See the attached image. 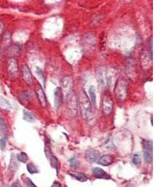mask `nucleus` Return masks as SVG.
<instances>
[{
    "instance_id": "nucleus-1",
    "label": "nucleus",
    "mask_w": 166,
    "mask_h": 187,
    "mask_svg": "<svg viewBox=\"0 0 166 187\" xmlns=\"http://www.w3.org/2000/svg\"><path fill=\"white\" fill-rule=\"evenodd\" d=\"M78 103L81 116L84 119H88L92 112V105L90 101L84 90H80L78 96Z\"/></svg>"
},
{
    "instance_id": "nucleus-2",
    "label": "nucleus",
    "mask_w": 166,
    "mask_h": 187,
    "mask_svg": "<svg viewBox=\"0 0 166 187\" xmlns=\"http://www.w3.org/2000/svg\"><path fill=\"white\" fill-rule=\"evenodd\" d=\"M115 93L118 98L120 100H124L127 97L128 83L124 79L120 78L115 86Z\"/></svg>"
},
{
    "instance_id": "nucleus-3",
    "label": "nucleus",
    "mask_w": 166,
    "mask_h": 187,
    "mask_svg": "<svg viewBox=\"0 0 166 187\" xmlns=\"http://www.w3.org/2000/svg\"><path fill=\"white\" fill-rule=\"evenodd\" d=\"M73 81L71 77L67 76L65 77L61 81V90L63 95L67 96L73 92Z\"/></svg>"
},
{
    "instance_id": "nucleus-4",
    "label": "nucleus",
    "mask_w": 166,
    "mask_h": 187,
    "mask_svg": "<svg viewBox=\"0 0 166 187\" xmlns=\"http://www.w3.org/2000/svg\"><path fill=\"white\" fill-rule=\"evenodd\" d=\"M142 145L144 162L146 163H151L152 162V141L143 140Z\"/></svg>"
},
{
    "instance_id": "nucleus-5",
    "label": "nucleus",
    "mask_w": 166,
    "mask_h": 187,
    "mask_svg": "<svg viewBox=\"0 0 166 187\" xmlns=\"http://www.w3.org/2000/svg\"><path fill=\"white\" fill-rule=\"evenodd\" d=\"M67 107L69 112L75 116L77 114V102L75 94L72 92L67 97Z\"/></svg>"
},
{
    "instance_id": "nucleus-6",
    "label": "nucleus",
    "mask_w": 166,
    "mask_h": 187,
    "mask_svg": "<svg viewBox=\"0 0 166 187\" xmlns=\"http://www.w3.org/2000/svg\"><path fill=\"white\" fill-rule=\"evenodd\" d=\"M103 111L106 115H109L111 113L113 109V102L109 96H105L102 101Z\"/></svg>"
},
{
    "instance_id": "nucleus-7",
    "label": "nucleus",
    "mask_w": 166,
    "mask_h": 187,
    "mask_svg": "<svg viewBox=\"0 0 166 187\" xmlns=\"http://www.w3.org/2000/svg\"><path fill=\"white\" fill-rule=\"evenodd\" d=\"M8 72L10 75L15 77L18 74V65L16 59L14 58H11L8 61L7 64Z\"/></svg>"
},
{
    "instance_id": "nucleus-8",
    "label": "nucleus",
    "mask_w": 166,
    "mask_h": 187,
    "mask_svg": "<svg viewBox=\"0 0 166 187\" xmlns=\"http://www.w3.org/2000/svg\"><path fill=\"white\" fill-rule=\"evenodd\" d=\"M35 92L37 96V98L40 103V104H41V106L44 107H46L47 106V99H46V96L45 93L41 87V85H38L35 89Z\"/></svg>"
},
{
    "instance_id": "nucleus-9",
    "label": "nucleus",
    "mask_w": 166,
    "mask_h": 187,
    "mask_svg": "<svg viewBox=\"0 0 166 187\" xmlns=\"http://www.w3.org/2000/svg\"><path fill=\"white\" fill-rule=\"evenodd\" d=\"M100 156V152L95 149H89L85 153V158L90 163L97 162L99 159Z\"/></svg>"
},
{
    "instance_id": "nucleus-10",
    "label": "nucleus",
    "mask_w": 166,
    "mask_h": 187,
    "mask_svg": "<svg viewBox=\"0 0 166 187\" xmlns=\"http://www.w3.org/2000/svg\"><path fill=\"white\" fill-rule=\"evenodd\" d=\"M23 78L26 84L30 85L33 83V77L28 65H24L23 69Z\"/></svg>"
},
{
    "instance_id": "nucleus-11",
    "label": "nucleus",
    "mask_w": 166,
    "mask_h": 187,
    "mask_svg": "<svg viewBox=\"0 0 166 187\" xmlns=\"http://www.w3.org/2000/svg\"><path fill=\"white\" fill-rule=\"evenodd\" d=\"M62 96H63V94L62 92V90L60 87H57L55 89V93H54V104H55V107L56 109V111H57L62 103Z\"/></svg>"
},
{
    "instance_id": "nucleus-12",
    "label": "nucleus",
    "mask_w": 166,
    "mask_h": 187,
    "mask_svg": "<svg viewBox=\"0 0 166 187\" xmlns=\"http://www.w3.org/2000/svg\"><path fill=\"white\" fill-rule=\"evenodd\" d=\"M92 173L94 176L97 178H103V179H110V176L105 172L103 169L96 167L92 169Z\"/></svg>"
},
{
    "instance_id": "nucleus-13",
    "label": "nucleus",
    "mask_w": 166,
    "mask_h": 187,
    "mask_svg": "<svg viewBox=\"0 0 166 187\" xmlns=\"http://www.w3.org/2000/svg\"><path fill=\"white\" fill-rule=\"evenodd\" d=\"M113 162V158L109 155H105L99 158L98 163L103 166H109Z\"/></svg>"
},
{
    "instance_id": "nucleus-14",
    "label": "nucleus",
    "mask_w": 166,
    "mask_h": 187,
    "mask_svg": "<svg viewBox=\"0 0 166 187\" xmlns=\"http://www.w3.org/2000/svg\"><path fill=\"white\" fill-rule=\"evenodd\" d=\"M68 174L75 179L81 182L85 181L88 180L87 175L84 173L77 172V171H68Z\"/></svg>"
},
{
    "instance_id": "nucleus-15",
    "label": "nucleus",
    "mask_w": 166,
    "mask_h": 187,
    "mask_svg": "<svg viewBox=\"0 0 166 187\" xmlns=\"http://www.w3.org/2000/svg\"><path fill=\"white\" fill-rule=\"evenodd\" d=\"M23 119L28 122H33L35 120V117L31 111L24 110L23 111Z\"/></svg>"
},
{
    "instance_id": "nucleus-16",
    "label": "nucleus",
    "mask_w": 166,
    "mask_h": 187,
    "mask_svg": "<svg viewBox=\"0 0 166 187\" xmlns=\"http://www.w3.org/2000/svg\"><path fill=\"white\" fill-rule=\"evenodd\" d=\"M50 164L52 167H54L56 169L57 175H58L59 171L60 170V163H59L58 159L53 155H50Z\"/></svg>"
},
{
    "instance_id": "nucleus-17",
    "label": "nucleus",
    "mask_w": 166,
    "mask_h": 187,
    "mask_svg": "<svg viewBox=\"0 0 166 187\" xmlns=\"http://www.w3.org/2000/svg\"><path fill=\"white\" fill-rule=\"evenodd\" d=\"M9 167H10V170L13 171H15L18 168V163L17 160L13 155H12V157L11 158Z\"/></svg>"
},
{
    "instance_id": "nucleus-18",
    "label": "nucleus",
    "mask_w": 166,
    "mask_h": 187,
    "mask_svg": "<svg viewBox=\"0 0 166 187\" xmlns=\"http://www.w3.org/2000/svg\"><path fill=\"white\" fill-rule=\"evenodd\" d=\"M89 92L90 97V103L92 104L95 105L96 103V95H95V90L94 86H91L89 90Z\"/></svg>"
},
{
    "instance_id": "nucleus-19",
    "label": "nucleus",
    "mask_w": 166,
    "mask_h": 187,
    "mask_svg": "<svg viewBox=\"0 0 166 187\" xmlns=\"http://www.w3.org/2000/svg\"><path fill=\"white\" fill-rule=\"evenodd\" d=\"M27 169H28V171L31 174L39 172V170H38L37 166L32 162H30L27 165Z\"/></svg>"
},
{
    "instance_id": "nucleus-20",
    "label": "nucleus",
    "mask_w": 166,
    "mask_h": 187,
    "mask_svg": "<svg viewBox=\"0 0 166 187\" xmlns=\"http://www.w3.org/2000/svg\"><path fill=\"white\" fill-rule=\"evenodd\" d=\"M17 158L20 162H21L22 163H26L27 161H28V155L26 153L21 152V153L18 154Z\"/></svg>"
},
{
    "instance_id": "nucleus-21",
    "label": "nucleus",
    "mask_w": 166,
    "mask_h": 187,
    "mask_svg": "<svg viewBox=\"0 0 166 187\" xmlns=\"http://www.w3.org/2000/svg\"><path fill=\"white\" fill-rule=\"evenodd\" d=\"M70 165L72 168L76 169L78 168L80 165V162L77 158L72 157L70 159Z\"/></svg>"
},
{
    "instance_id": "nucleus-22",
    "label": "nucleus",
    "mask_w": 166,
    "mask_h": 187,
    "mask_svg": "<svg viewBox=\"0 0 166 187\" xmlns=\"http://www.w3.org/2000/svg\"><path fill=\"white\" fill-rule=\"evenodd\" d=\"M7 130V127L6 123L4 119H3V117H2V116L0 115V131H1L2 133L5 134L6 133Z\"/></svg>"
},
{
    "instance_id": "nucleus-23",
    "label": "nucleus",
    "mask_w": 166,
    "mask_h": 187,
    "mask_svg": "<svg viewBox=\"0 0 166 187\" xmlns=\"http://www.w3.org/2000/svg\"><path fill=\"white\" fill-rule=\"evenodd\" d=\"M133 162L136 165H139L141 163V158L139 154H134L133 157Z\"/></svg>"
},
{
    "instance_id": "nucleus-24",
    "label": "nucleus",
    "mask_w": 166,
    "mask_h": 187,
    "mask_svg": "<svg viewBox=\"0 0 166 187\" xmlns=\"http://www.w3.org/2000/svg\"><path fill=\"white\" fill-rule=\"evenodd\" d=\"M36 74L38 75V76L39 77V78L41 79L42 82H43V84H44V86L45 87L46 86V79H45V77L42 72V71L41 70V69H39V67L37 68V70H36Z\"/></svg>"
},
{
    "instance_id": "nucleus-25",
    "label": "nucleus",
    "mask_w": 166,
    "mask_h": 187,
    "mask_svg": "<svg viewBox=\"0 0 166 187\" xmlns=\"http://www.w3.org/2000/svg\"><path fill=\"white\" fill-rule=\"evenodd\" d=\"M7 140H8L7 137H4L0 139V148H1V150H3L6 148Z\"/></svg>"
},
{
    "instance_id": "nucleus-26",
    "label": "nucleus",
    "mask_w": 166,
    "mask_h": 187,
    "mask_svg": "<svg viewBox=\"0 0 166 187\" xmlns=\"http://www.w3.org/2000/svg\"><path fill=\"white\" fill-rule=\"evenodd\" d=\"M149 54L150 58L152 60V38H150L149 39Z\"/></svg>"
},
{
    "instance_id": "nucleus-27",
    "label": "nucleus",
    "mask_w": 166,
    "mask_h": 187,
    "mask_svg": "<svg viewBox=\"0 0 166 187\" xmlns=\"http://www.w3.org/2000/svg\"><path fill=\"white\" fill-rule=\"evenodd\" d=\"M25 183H26V187H37L34 183L33 182L28 178H26V181H25Z\"/></svg>"
},
{
    "instance_id": "nucleus-28",
    "label": "nucleus",
    "mask_w": 166,
    "mask_h": 187,
    "mask_svg": "<svg viewBox=\"0 0 166 187\" xmlns=\"http://www.w3.org/2000/svg\"><path fill=\"white\" fill-rule=\"evenodd\" d=\"M4 28H5V25L3 24V22H0V36H1L4 31Z\"/></svg>"
},
{
    "instance_id": "nucleus-29",
    "label": "nucleus",
    "mask_w": 166,
    "mask_h": 187,
    "mask_svg": "<svg viewBox=\"0 0 166 187\" xmlns=\"http://www.w3.org/2000/svg\"><path fill=\"white\" fill-rule=\"evenodd\" d=\"M51 187H62V185L58 181H54Z\"/></svg>"
},
{
    "instance_id": "nucleus-30",
    "label": "nucleus",
    "mask_w": 166,
    "mask_h": 187,
    "mask_svg": "<svg viewBox=\"0 0 166 187\" xmlns=\"http://www.w3.org/2000/svg\"><path fill=\"white\" fill-rule=\"evenodd\" d=\"M11 187H21V185L19 181H16L13 184Z\"/></svg>"
},
{
    "instance_id": "nucleus-31",
    "label": "nucleus",
    "mask_w": 166,
    "mask_h": 187,
    "mask_svg": "<svg viewBox=\"0 0 166 187\" xmlns=\"http://www.w3.org/2000/svg\"><path fill=\"white\" fill-rule=\"evenodd\" d=\"M2 179H1V178H0V185L2 184Z\"/></svg>"
},
{
    "instance_id": "nucleus-32",
    "label": "nucleus",
    "mask_w": 166,
    "mask_h": 187,
    "mask_svg": "<svg viewBox=\"0 0 166 187\" xmlns=\"http://www.w3.org/2000/svg\"><path fill=\"white\" fill-rule=\"evenodd\" d=\"M151 124L152 125V118H151Z\"/></svg>"
}]
</instances>
